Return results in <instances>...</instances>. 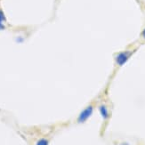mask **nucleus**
I'll return each instance as SVG.
<instances>
[{"label": "nucleus", "instance_id": "f257e3e1", "mask_svg": "<svg viewBox=\"0 0 145 145\" xmlns=\"http://www.w3.org/2000/svg\"><path fill=\"white\" fill-rule=\"evenodd\" d=\"M132 55V52L131 51H124L119 53L117 57H116V62L117 64L119 66H123L125 62L128 61V59L130 58V56Z\"/></svg>", "mask_w": 145, "mask_h": 145}, {"label": "nucleus", "instance_id": "f03ea898", "mask_svg": "<svg viewBox=\"0 0 145 145\" xmlns=\"http://www.w3.org/2000/svg\"><path fill=\"white\" fill-rule=\"evenodd\" d=\"M93 106H88L87 108H86L79 114V117H78V122L79 123H84V122H86L87 119L90 118V116L93 114Z\"/></svg>", "mask_w": 145, "mask_h": 145}, {"label": "nucleus", "instance_id": "7ed1b4c3", "mask_svg": "<svg viewBox=\"0 0 145 145\" xmlns=\"http://www.w3.org/2000/svg\"><path fill=\"white\" fill-rule=\"evenodd\" d=\"M99 110H100L101 115H102V117L103 118V119H107L109 118V111L105 105H101L99 108Z\"/></svg>", "mask_w": 145, "mask_h": 145}, {"label": "nucleus", "instance_id": "20e7f679", "mask_svg": "<svg viewBox=\"0 0 145 145\" xmlns=\"http://www.w3.org/2000/svg\"><path fill=\"white\" fill-rule=\"evenodd\" d=\"M4 21H5V14H4V12L0 10V29H4L5 27H4V25H3V22Z\"/></svg>", "mask_w": 145, "mask_h": 145}, {"label": "nucleus", "instance_id": "39448f33", "mask_svg": "<svg viewBox=\"0 0 145 145\" xmlns=\"http://www.w3.org/2000/svg\"><path fill=\"white\" fill-rule=\"evenodd\" d=\"M36 145H48V141L46 139H40Z\"/></svg>", "mask_w": 145, "mask_h": 145}, {"label": "nucleus", "instance_id": "423d86ee", "mask_svg": "<svg viewBox=\"0 0 145 145\" xmlns=\"http://www.w3.org/2000/svg\"><path fill=\"white\" fill-rule=\"evenodd\" d=\"M142 36L143 37V39H145V28H144V29L142 30Z\"/></svg>", "mask_w": 145, "mask_h": 145}]
</instances>
